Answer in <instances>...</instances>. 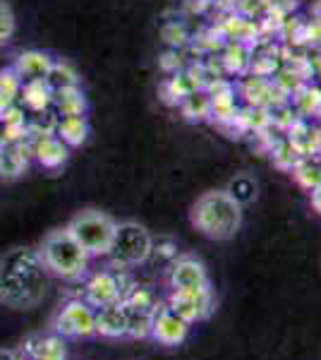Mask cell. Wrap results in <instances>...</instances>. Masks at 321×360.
<instances>
[{"instance_id": "cell-7", "label": "cell", "mask_w": 321, "mask_h": 360, "mask_svg": "<svg viewBox=\"0 0 321 360\" xmlns=\"http://www.w3.org/2000/svg\"><path fill=\"white\" fill-rule=\"evenodd\" d=\"M178 317H183L188 324L202 322L211 315L214 295L211 288H195V291H171L166 303Z\"/></svg>"}, {"instance_id": "cell-26", "label": "cell", "mask_w": 321, "mask_h": 360, "mask_svg": "<svg viewBox=\"0 0 321 360\" xmlns=\"http://www.w3.org/2000/svg\"><path fill=\"white\" fill-rule=\"evenodd\" d=\"M309 200H312V209L317 214H321V185L317 190H312V193H309Z\"/></svg>"}, {"instance_id": "cell-10", "label": "cell", "mask_w": 321, "mask_h": 360, "mask_svg": "<svg viewBox=\"0 0 321 360\" xmlns=\"http://www.w3.org/2000/svg\"><path fill=\"white\" fill-rule=\"evenodd\" d=\"M171 291H195V288H209L207 266L195 257H180L171 264L168 274Z\"/></svg>"}, {"instance_id": "cell-3", "label": "cell", "mask_w": 321, "mask_h": 360, "mask_svg": "<svg viewBox=\"0 0 321 360\" xmlns=\"http://www.w3.org/2000/svg\"><path fill=\"white\" fill-rule=\"evenodd\" d=\"M39 257L51 276L65 278V281H77V278H81L89 271V262H91L86 250L70 236L67 229L51 231L44 238V243H41Z\"/></svg>"}, {"instance_id": "cell-19", "label": "cell", "mask_w": 321, "mask_h": 360, "mask_svg": "<svg viewBox=\"0 0 321 360\" xmlns=\"http://www.w3.org/2000/svg\"><path fill=\"white\" fill-rule=\"evenodd\" d=\"M44 82L51 86V91H60V89H70V86H79V77L70 63L53 60V65H51L48 75L44 77Z\"/></svg>"}, {"instance_id": "cell-4", "label": "cell", "mask_w": 321, "mask_h": 360, "mask_svg": "<svg viewBox=\"0 0 321 360\" xmlns=\"http://www.w3.org/2000/svg\"><path fill=\"white\" fill-rule=\"evenodd\" d=\"M115 226L118 224L108 214L96 212V209H86V212H79L77 217H72V221L65 229L86 250L89 257H108L110 245H113Z\"/></svg>"}, {"instance_id": "cell-9", "label": "cell", "mask_w": 321, "mask_h": 360, "mask_svg": "<svg viewBox=\"0 0 321 360\" xmlns=\"http://www.w3.org/2000/svg\"><path fill=\"white\" fill-rule=\"evenodd\" d=\"M192 324L178 317L168 305H159L151 319V339L161 346H180L190 336Z\"/></svg>"}, {"instance_id": "cell-22", "label": "cell", "mask_w": 321, "mask_h": 360, "mask_svg": "<svg viewBox=\"0 0 321 360\" xmlns=\"http://www.w3.org/2000/svg\"><path fill=\"white\" fill-rule=\"evenodd\" d=\"M183 111L190 120H202L211 113V101H209L207 94H188L185 96Z\"/></svg>"}, {"instance_id": "cell-21", "label": "cell", "mask_w": 321, "mask_h": 360, "mask_svg": "<svg viewBox=\"0 0 321 360\" xmlns=\"http://www.w3.org/2000/svg\"><path fill=\"white\" fill-rule=\"evenodd\" d=\"M293 176L300 188H305L307 193H312V190H317L321 185V164L314 159L300 161V164L293 168Z\"/></svg>"}, {"instance_id": "cell-27", "label": "cell", "mask_w": 321, "mask_h": 360, "mask_svg": "<svg viewBox=\"0 0 321 360\" xmlns=\"http://www.w3.org/2000/svg\"><path fill=\"white\" fill-rule=\"evenodd\" d=\"M0 360H17V351H10V348H0Z\"/></svg>"}, {"instance_id": "cell-15", "label": "cell", "mask_w": 321, "mask_h": 360, "mask_svg": "<svg viewBox=\"0 0 321 360\" xmlns=\"http://www.w3.org/2000/svg\"><path fill=\"white\" fill-rule=\"evenodd\" d=\"M27 171V152L20 142L0 144V176L17 178Z\"/></svg>"}, {"instance_id": "cell-8", "label": "cell", "mask_w": 321, "mask_h": 360, "mask_svg": "<svg viewBox=\"0 0 321 360\" xmlns=\"http://www.w3.org/2000/svg\"><path fill=\"white\" fill-rule=\"evenodd\" d=\"M130 286L132 283H125V278L113 274V271H96L84 286V300L94 310H98V307L120 303Z\"/></svg>"}, {"instance_id": "cell-18", "label": "cell", "mask_w": 321, "mask_h": 360, "mask_svg": "<svg viewBox=\"0 0 321 360\" xmlns=\"http://www.w3.org/2000/svg\"><path fill=\"white\" fill-rule=\"evenodd\" d=\"M53 106L58 108V113L63 115H84L86 111V98L79 91V86H70V89L53 91Z\"/></svg>"}, {"instance_id": "cell-2", "label": "cell", "mask_w": 321, "mask_h": 360, "mask_svg": "<svg viewBox=\"0 0 321 360\" xmlns=\"http://www.w3.org/2000/svg\"><path fill=\"white\" fill-rule=\"evenodd\" d=\"M190 221L209 240H230L242 226V205L228 190H211L195 202Z\"/></svg>"}, {"instance_id": "cell-25", "label": "cell", "mask_w": 321, "mask_h": 360, "mask_svg": "<svg viewBox=\"0 0 321 360\" xmlns=\"http://www.w3.org/2000/svg\"><path fill=\"white\" fill-rule=\"evenodd\" d=\"M20 89H22V79L15 75V70L13 68L3 70V72H0V94L5 98H13L20 94Z\"/></svg>"}, {"instance_id": "cell-17", "label": "cell", "mask_w": 321, "mask_h": 360, "mask_svg": "<svg viewBox=\"0 0 321 360\" xmlns=\"http://www.w3.org/2000/svg\"><path fill=\"white\" fill-rule=\"evenodd\" d=\"M20 96H22V103L32 111H44V108L51 106L53 101V91L51 86L44 82V79H34V82H22V89H20Z\"/></svg>"}, {"instance_id": "cell-6", "label": "cell", "mask_w": 321, "mask_h": 360, "mask_svg": "<svg viewBox=\"0 0 321 360\" xmlns=\"http://www.w3.org/2000/svg\"><path fill=\"white\" fill-rule=\"evenodd\" d=\"M53 334L63 339H89L96 336V310L84 298H72L53 317Z\"/></svg>"}, {"instance_id": "cell-13", "label": "cell", "mask_w": 321, "mask_h": 360, "mask_svg": "<svg viewBox=\"0 0 321 360\" xmlns=\"http://www.w3.org/2000/svg\"><path fill=\"white\" fill-rule=\"evenodd\" d=\"M51 65H53V60H51L48 53H41V51H25V53L17 56L13 70L22 82H34V79H44L46 75H48Z\"/></svg>"}, {"instance_id": "cell-23", "label": "cell", "mask_w": 321, "mask_h": 360, "mask_svg": "<svg viewBox=\"0 0 321 360\" xmlns=\"http://www.w3.org/2000/svg\"><path fill=\"white\" fill-rule=\"evenodd\" d=\"M228 193L235 197L240 205H247L249 200H254L256 195V183L249 176H237L230 180V185H228Z\"/></svg>"}, {"instance_id": "cell-5", "label": "cell", "mask_w": 321, "mask_h": 360, "mask_svg": "<svg viewBox=\"0 0 321 360\" xmlns=\"http://www.w3.org/2000/svg\"><path fill=\"white\" fill-rule=\"evenodd\" d=\"M154 255V238L142 224L125 221L115 226L113 245H110L108 257L113 259L115 266H139Z\"/></svg>"}, {"instance_id": "cell-1", "label": "cell", "mask_w": 321, "mask_h": 360, "mask_svg": "<svg viewBox=\"0 0 321 360\" xmlns=\"http://www.w3.org/2000/svg\"><path fill=\"white\" fill-rule=\"evenodd\" d=\"M51 274L39 250L15 248L0 257V303L13 310H32L48 293Z\"/></svg>"}, {"instance_id": "cell-11", "label": "cell", "mask_w": 321, "mask_h": 360, "mask_svg": "<svg viewBox=\"0 0 321 360\" xmlns=\"http://www.w3.org/2000/svg\"><path fill=\"white\" fill-rule=\"evenodd\" d=\"M22 356L32 360H65L67 348L58 334H32L20 348Z\"/></svg>"}, {"instance_id": "cell-24", "label": "cell", "mask_w": 321, "mask_h": 360, "mask_svg": "<svg viewBox=\"0 0 321 360\" xmlns=\"http://www.w3.org/2000/svg\"><path fill=\"white\" fill-rule=\"evenodd\" d=\"M15 34V13L5 0H0V46H5Z\"/></svg>"}, {"instance_id": "cell-14", "label": "cell", "mask_w": 321, "mask_h": 360, "mask_svg": "<svg viewBox=\"0 0 321 360\" xmlns=\"http://www.w3.org/2000/svg\"><path fill=\"white\" fill-rule=\"evenodd\" d=\"M34 156L44 168H60L67 161L70 147L58 137H41L34 147Z\"/></svg>"}, {"instance_id": "cell-12", "label": "cell", "mask_w": 321, "mask_h": 360, "mask_svg": "<svg viewBox=\"0 0 321 360\" xmlns=\"http://www.w3.org/2000/svg\"><path fill=\"white\" fill-rule=\"evenodd\" d=\"M96 334L103 339H122L127 336V307L120 303L98 307L96 310Z\"/></svg>"}, {"instance_id": "cell-28", "label": "cell", "mask_w": 321, "mask_h": 360, "mask_svg": "<svg viewBox=\"0 0 321 360\" xmlns=\"http://www.w3.org/2000/svg\"><path fill=\"white\" fill-rule=\"evenodd\" d=\"M17 360H32V358H27V356H22V353H17Z\"/></svg>"}, {"instance_id": "cell-20", "label": "cell", "mask_w": 321, "mask_h": 360, "mask_svg": "<svg viewBox=\"0 0 321 360\" xmlns=\"http://www.w3.org/2000/svg\"><path fill=\"white\" fill-rule=\"evenodd\" d=\"M159 310V307H156ZM156 310H139V307H127V336L130 339H147L151 336V319Z\"/></svg>"}, {"instance_id": "cell-16", "label": "cell", "mask_w": 321, "mask_h": 360, "mask_svg": "<svg viewBox=\"0 0 321 360\" xmlns=\"http://www.w3.org/2000/svg\"><path fill=\"white\" fill-rule=\"evenodd\" d=\"M86 135H89V125H86L84 115H63L55 125V137L67 147H79Z\"/></svg>"}]
</instances>
